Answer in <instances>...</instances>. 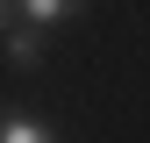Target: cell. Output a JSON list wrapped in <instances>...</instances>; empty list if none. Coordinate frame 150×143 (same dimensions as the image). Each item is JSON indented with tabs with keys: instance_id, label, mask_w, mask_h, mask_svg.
I'll use <instances>...</instances> for the list:
<instances>
[{
	"instance_id": "cell-1",
	"label": "cell",
	"mask_w": 150,
	"mask_h": 143,
	"mask_svg": "<svg viewBox=\"0 0 150 143\" xmlns=\"http://www.w3.org/2000/svg\"><path fill=\"white\" fill-rule=\"evenodd\" d=\"M36 57H43V29H36V22H29V29H7V64L29 72Z\"/></svg>"
},
{
	"instance_id": "cell-2",
	"label": "cell",
	"mask_w": 150,
	"mask_h": 143,
	"mask_svg": "<svg viewBox=\"0 0 150 143\" xmlns=\"http://www.w3.org/2000/svg\"><path fill=\"white\" fill-rule=\"evenodd\" d=\"M22 7H29V22H36V29H50V22H64L79 0H22Z\"/></svg>"
},
{
	"instance_id": "cell-3",
	"label": "cell",
	"mask_w": 150,
	"mask_h": 143,
	"mask_svg": "<svg viewBox=\"0 0 150 143\" xmlns=\"http://www.w3.org/2000/svg\"><path fill=\"white\" fill-rule=\"evenodd\" d=\"M0 143H57L43 122H0Z\"/></svg>"
},
{
	"instance_id": "cell-4",
	"label": "cell",
	"mask_w": 150,
	"mask_h": 143,
	"mask_svg": "<svg viewBox=\"0 0 150 143\" xmlns=\"http://www.w3.org/2000/svg\"><path fill=\"white\" fill-rule=\"evenodd\" d=\"M7 7H14V0H0V22H7Z\"/></svg>"
}]
</instances>
